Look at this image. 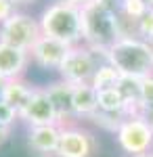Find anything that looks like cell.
<instances>
[{
    "label": "cell",
    "instance_id": "cell-1",
    "mask_svg": "<svg viewBox=\"0 0 153 157\" xmlns=\"http://www.w3.org/2000/svg\"><path fill=\"white\" fill-rule=\"evenodd\" d=\"M42 36L55 38L67 46H78L84 42L82 36V9L67 0L50 2L38 17Z\"/></svg>",
    "mask_w": 153,
    "mask_h": 157
},
{
    "label": "cell",
    "instance_id": "cell-2",
    "mask_svg": "<svg viewBox=\"0 0 153 157\" xmlns=\"http://www.w3.org/2000/svg\"><path fill=\"white\" fill-rule=\"evenodd\" d=\"M107 63L122 75L143 80L153 73V48L141 38H120L107 52Z\"/></svg>",
    "mask_w": 153,
    "mask_h": 157
},
{
    "label": "cell",
    "instance_id": "cell-3",
    "mask_svg": "<svg viewBox=\"0 0 153 157\" xmlns=\"http://www.w3.org/2000/svg\"><path fill=\"white\" fill-rule=\"evenodd\" d=\"M82 36H84L82 44H86L94 52L107 57L109 48L120 40L116 15L99 9L92 2L82 6Z\"/></svg>",
    "mask_w": 153,
    "mask_h": 157
},
{
    "label": "cell",
    "instance_id": "cell-4",
    "mask_svg": "<svg viewBox=\"0 0 153 157\" xmlns=\"http://www.w3.org/2000/svg\"><path fill=\"white\" fill-rule=\"evenodd\" d=\"M105 61H107L105 55H99V52L90 50L86 44L71 46L67 57H65V61L61 63V67L57 69L59 80H63V82H67L71 86L90 84L94 71Z\"/></svg>",
    "mask_w": 153,
    "mask_h": 157
},
{
    "label": "cell",
    "instance_id": "cell-5",
    "mask_svg": "<svg viewBox=\"0 0 153 157\" xmlns=\"http://www.w3.org/2000/svg\"><path fill=\"white\" fill-rule=\"evenodd\" d=\"M40 36H42L40 21L23 11H17L0 25V42L2 44L27 50V52L32 50V46L38 42Z\"/></svg>",
    "mask_w": 153,
    "mask_h": 157
},
{
    "label": "cell",
    "instance_id": "cell-6",
    "mask_svg": "<svg viewBox=\"0 0 153 157\" xmlns=\"http://www.w3.org/2000/svg\"><path fill=\"white\" fill-rule=\"evenodd\" d=\"M116 143L128 157L145 155L153 151V130L141 115H130L118 128Z\"/></svg>",
    "mask_w": 153,
    "mask_h": 157
},
{
    "label": "cell",
    "instance_id": "cell-7",
    "mask_svg": "<svg viewBox=\"0 0 153 157\" xmlns=\"http://www.w3.org/2000/svg\"><path fill=\"white\" fill-rule=\"evenodd\" d=\"M99 149L96 136L80 124H63L57 157H94Z\"/></svg>",
    "mask_w": 153,
    "mask_h": 157
},
{
    "label": "cell",
    "instance_id": "cell-8",
    "mask_svg": "<svg viewBox=\"0 0 153 157\" xmlns=\"http://www.w3.org/2000/svg\"><path fill=\"white\" fill-rule=\"evenodd\" d=\"M19 121L27 124V128H34V126H61L44 86H36L34 88L32 98L27 101V105L19 113Z\"/></svg>",
    "mask_w": 153,
    "mask_h": 157
},
{
    "label": "cell",
    "instance_id": "cell-9",
    "mask_svg": "<svg viewBox=\"0 0 153 157\" xmlns=\"http://www.w3.org/2000/svg\"><path fill=\"white\" fill-rule=\"evenodd\" d=\"M71 46L63 44L55 38H48V36H40L38 42H36L32 50H29V57H32V63H36L38 67L42 69H59L61 63L65 61L67 52H69Z\"/></svg>",
    "mask_w": 153,
    "mask_h": 157
},
{
    "label": "cell",
    "instance_id": "cell-10",
    "mask_svg": "<svg viewBox=\"0 0 153 157\" xmlns=\"http://www.w3.org/2000/svg\"><path fill=\"white\" fill-rule=\"evenodd\" d=\"M61 140V126H34L27 128V147L40 157H57Z\"/></svg>",
    "mask_w": 153,
    "mask_h": 157
},
{
    "label": "cell",
    "instance_id": "cell-11",
    "mask_svg": "<svg viewBox=\"0 0 153 157\" xmlns=\"http://www.w3.org/2000/svg\"><path fill=\"white\" fill-rule=\"evenodd\" d=\"M48 98L55 107V113L59 117V124H71V120H76V113H73V86L57 80V82H50L48 86H44Z\"/></svg>",
    "mask_w": 153,
    "mask_h": 157
},
{
    "label": "cell",
    "instance_id": "cell-12",
    "mask_svg": "<svg viewBox=\"0 0 153 157\" xmlns=\"http://www.w3.org/2000/svg\"><path fill=\"white\" fill-rule=\"evenodd\" d=\"M29 52L21 48H13L9 44L0 42V78L2 80H19L23 78L29 67Z\"/></svg>",
    "mask_w": 153,
    "mask_h": 157
},
{
    "label": "cell",
    "instance_id": "cell-13",
    "mask_svg": "<svg viewBox=\"0 0 153 157\" xmlns=\"http://www.w3.org/2000/svg\"><path fill=\"white\" fill-rule=\"evenodd\" d=\"M99 111V97L90 84L73 86V113L76 120H90Z\"/></svg>",
    "mask_w": 153,
    "mask_h": 157
},
{
    "label": "cell",
    "instance_id": "cell-14",
    "mask_svg": "<svg viewBox=\"0 0 153 157\" xmlns=\"http://www.w3.org/2000/svg\"><path fill=\"white\" fill-rule=\"evenodd\" d=\"M36 86H32L29 82H25L23 78L19 80H9L6 82V90H4V103H9L13 109H17L21 113V109L27 105V101L32 98Z\"/></svg>",
    "mask_w": 153,
    "mask_h": 157
},
{
    "label": "cell",
    "instance_id": "cell-15",
    "mask_svg": "<svg viewBox=\"0 0 153 157\" xmlns=\"http://www.w3.org/2000/svg\"><path fill=\"white\" fill-rule=\"evenodd\" d=\"M120 80H122V73L111 65V63H101L99 69L94 71L92 80H90V86H92L96 92L101 90H109V88H118Z\"/></svg>",
    "mask_w": 153,
    "mask_h": 157
},
{
    "label": "cell",
    "instance_id": "cell-16",
    "mask_svg": "<svg viewBox=\"0 0 153 157\" xmlns=\"http://www.w3.org/2000/svg\"><path fill=\"white\" fill-rule=\"evenodd\" d=\"M99 97V111H105V113H126V101L120 94L118 88H109V90H101L96 92Z\"/></svg>",
    "mask_w": 153,
    "mask_h": 157
},
{
    "label": "cell",
    "instance_id": "cell-17",
    "mask_svg": "<svg viewBox=\"0 0 153 157\" xmlns=\"http://www.w3.org/2000/svg\"><path fill=\"white\" fill-rule=\"evenodd\" d=\"M128 115L126 113H105V111H96L90 121H92L94 126H99L101 130H107V132H118V128L122 126V121L126 120Z\"/></svg>",
    "mask_w": 153,
    "mask_h": 157
},
{
    "label": "cell",
    "instance_id": "cell-18",
    "mask_svg": "<svg viewBox=\"0 0 153 157\" xmlns=\"http://www.w3.org/2000/svg\"><path fill=\"white\" fill-rule=\"evenodd\" d=\"M147 11H149V6L145 4V0H122V13L134 21H139Z\"/></svg>",
    "mask_w": 153,
    "mask_h": 157
},
{
    "label": "cell",
    "instance_id": "cell-19",
    "mask_svg": "<svg viewBox=\"0 0 153 157\" xmlns=\"http://www.w3.org/2000/svg\"><path fill=\"white\" fill-rule=\"evenodd\" d=\"M17 121H19V111H17V109H13L9 103L0 101V126H4V128H9V130H11Z\"/></svg>",
    "mask_w": 153,
    "mask_h": 157
},
{
    "label": "cell",
    "instance_id": "cell-20",
    "mask_svg": "<svg viewBox=\"0 0 153 157\" xmlns=\"http://www.w3.org/2000/svg\"><path fill=\"white\" fill-rule=\"evenodd\" d=\"M141 101L143 105H153V73L141 80Z\"/></svg>",
    "mask_w": 153,
    "mask_h": 157
},
{
    "label": "cell",
    "instance_id": "cell-21",
    "mask_svg": "<svg viewBox=\"0 0 153 157\" xmlns=\"http://www.w3.org/2000/svg\"><path fill=\"white\" fill-rule=\"evenodd\" d=\"M92 4H96L99 9L111 13V15H118L122 11V0H92Z\"/></svg>",
    "mask_w": 153,
    "mask_h": 157
},
{
    "label": "cell",
    "instance_id": "cell-22",
    "mask_svg": "<svg viewBox=\"0 0 153 157\" xmlns=\"http://www.w3.org/2000/svg\"><path fill=\"white\" fill-rule=\"evenodd\" d=\"M17 11H19V9L13 4L11 0H0V25L4 23V21H6L11 15H15Z\"/></svg>",
    "mask_w": 153,
    "mask_h": 157
},
{
    "label": "cell",
    "instance_id": "cell-23",
    "mask_svg": "<svg viewBox=\"0 0 153 157\" xmlns=\"http://www.w3.org/2000/svg\"><path fill=\"white\" fill-rule=\"evenodd\" d=\"M141 117L149 126H151V130H153V105H143V111H141Z\"/></svg>",
    "mask_w": 153,
    "mask_h": 157
},
{
    "label": "cell",
    "instance_id": "cell-24",
    "mask_svg": "<svg viewBox=\"0 0 153 157\" xmlns=\"http://www.w3.org/2000/svg\"><path fill=\"white\" fill-rule=\"evenodd\" d=\"M9 136H11V130H9V128H4V126H0V149H2L4 143L9 140Z\"/></svg>",
    "mask_w": 153,
    "mask_h": 157
},
{
    "label": "cell",
    "instance_id": "cell-25",
    "mask_svg": "<svg viewBox=\"0 0 153 157\" xmlns=\"http://www.w3.org/2000/svg\"><path fill=\"white\" fill-rule=\"evenodd\" d=\"M11 2L17 6V9H21V6H29V4H34L36 0H11Z\"/></svg>",
    "mask_w": 153,
    "mask_h": 157
},
{
    "label": "cell",
    "instance_id": "cell-26",
    "mask_svg": "<svg viewBox=\"0 0 153 157\" xmlns=\"http://www.w3.org/2000/svg\"><path fill=\"white\" fill-rule=\"evenodd\" d=\"M67 2H71V4H76V6L82 9V6H86V4H90L92 0H67Z\"/></svg>",
    "mask_w": 153,
    "mask_h": 157
},
{
    "label": "cell",
    "instance_id": "cell-27",
    "mask_svg": "<svg viewBox=\"0 0 153 157\" xmlns=\"http://www.w3.org/2000/svg\"><path fill=\"white\" fill-rule=\"evenodd\" d=\"M4 90H6V80L0 78V101H4Z\"/></svg>",
    "mask_w": 153,
    "mask_h": 157
},
{
    "label": "cell",
    "instance_id": "cell-28",
    "mask_svg": "<svg viewBox=\"0 0 153 157\" xmlns=\"http://www.w3.org/2000/svg\"><path fill=\"white\" fill-rule=\"evenodd\" d=\"M145 4H147L149 9H153V0H145Z\"/></svg>",
    "mask_w": 153,
    "mask_h": 157
},
{
    "label": "cell",
    "instance_id": "cell-29",
    "mask_svg": "<svg viewBox=\"0 0 153 157\" xmlns=\"http://www.w3.org/2000/svg\"><path fill=\"white\" fill-rule=\"evenodd\" d=\"M139 157H153V151H149V153H145V155H139Z\"/></svg>",
    "mask_w": 153,
    "mask_h": 157
},
{
    "label": "cell",
    "instance_id": "cell-30",
    "mask_svg": "<svg viewBox=\"0 0 153 157\" xmlns=\"http://www.w3.org/2000/svg\"><path fill=\"white\" fill-rule=\"evenodd\" d=\"M151 48H153V44H151Z\"/></svg>",
    "mask_w": 153,
    "mask_h": 157
}]
</instances>
